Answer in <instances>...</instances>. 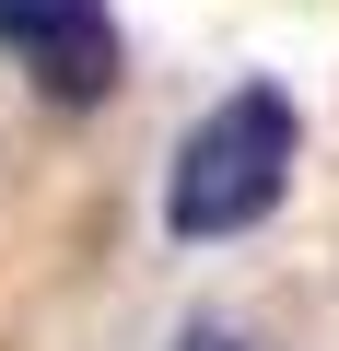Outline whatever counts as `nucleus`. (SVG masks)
Masks as SVG:
<instances>
[{
    "label": "nucleus",
    "mask_w": 339,
    "mask_h": 351,
    "mask_svg": "<svg viewBox=\"0 0 339 351\" xmlns=\"http://www.w3.org/2000/svg\"><path fill=\"white\" fill-rule=\"evenodd\" d=\"M0 47L47 106H105L117 94V12L105 0H0Z\"/></svg>",
    "instance_id": "obj_2"
},
{
    "label": "nucleus",
    "mask_w": 339,
    "mask_h": 351,
    "mask_svg": "<svg viewBox=\"0 0 339 351\" xmlns=\"http://www.w3.org/2000/svg\"><path fill=\"white\" fill-rule=\"evenodd\" d=\"M292 152H304V117L281 82H234L188 141H176V176H164V234L176 246H223V234H258L292 188Z\"/></svg>",
    "instance_id": "obj_1"
},
{
    "label": "nucleus",
    "mask_w": 339,
    "mask_h": 351,
    "mask_svg": "<svg viewBox=\"0 0 339 351\" xmlns=\"http://www.w3.org/2000/svg\"><path fill=\"white\" fill-rule=\"evenodd\" d=\"M176 351H258V339H246V328H188Z\"/></svg>",
    "instance_id": "obj_3"
}]
</instances>
